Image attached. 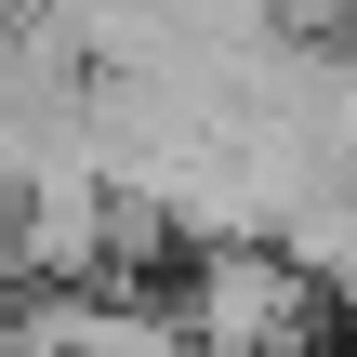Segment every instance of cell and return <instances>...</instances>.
Masks as SVG:
<instances>
[{
	"label": "cell",
	"instance_id": "6da1fadb",
	"mask_svg": "<svg viewBox=\"0 0 357 357\" xmlns=\"http://www.w3.org/2000/svg\"><path fill=\"white\" fill-rule=\"evenodd\" d=\"M172 318H185V344H199V357H318L331 291H318L291 252H265V238H212V252L185 265Z\"/></svg>",
	"mask_w": 357,
	"mask_h": 357
}]
</instances>
